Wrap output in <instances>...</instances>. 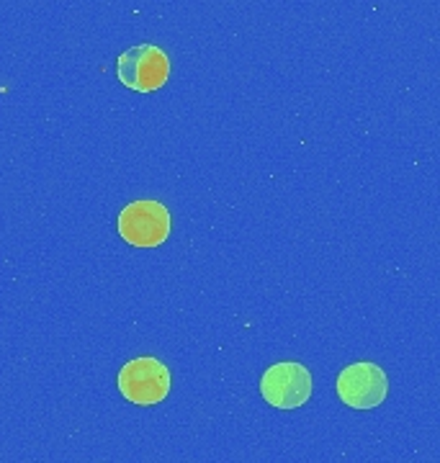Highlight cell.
I'll use <instances>...</instances> for the list:
<instances>
[{
  "instance_id": "obj_3",
  "label": "cell",
  "mask_w": 440,
  "mask_h": 463,
  "mask_svg": "<svg viewBox=\"0 0 440 463\" xmlns=\"http://www.w3.org/2000/svg\"><path fill=\"white\" fill-rule=\"evenodd\" d=\"M170 78V60L155 44H137L119 57V80L129 90L152 93L160 90Z\"/></svg>"
},
{
  "instance_id": "obj_1",
  "label": "cell",
  "mask_w": 440,
  "mask_h": 463,
  "mask_svg": "<svg viewBox=\"0 0 440 463\" xmlns=\"http://www.w3.org/2000/svg\"><path fill=\"white\" fill-rule=\"evenodd\" d=\"M119 392L139 407L160 404L170 394V371L158 358H134L119 371Z\"/></svg>"
},
{
  "instance_id": "obj_5",
  "label": "cell",
  "mask_w": 440,
  "mask_h": 463,
  "mask_svg": "<svg viewBox=\"0 0 440 463\" xmlns=\"http://www.w3.org/2000/svg\"><path fill=\"white\" fill-rule=\"evenodd\" d=\"M387 392H389L387 373L381 371V365L368 361L348 365L338 376V394L342 404H348L350 410H374L387 399Z\"/></svg>"
},
{
  "instance_id": "obj_4",
  "label": "cell",
  "mask_w": 440,
  "mask_h": 463,
  "mask_svg": "<svg viewBox=\"0 0 440 463\" xmlns=\"http://www.w3.org/2000/svg\"><path fill=\"white\" fill-rule=\"evenodd\" d=\"M263 399L276 410H299L311 397V376L301 364L271 365L261 379Z\"/></svg>"
},
{
  "instance_id": "obj_2",
  "label": "cell",
  "mask_w": 440,
  "mask_h": 463,
  "mask_svg": "<svg viewBox=\"0 0 440 463\" xmlns=\"http://www.w3.org/2000/svg\"><path fill=\"white\" fill-rule=\"evenodd\" d=\"M119 234L131 248H160L170 234V214L160 201H134L119 214Z\"/></svg>"
}]
</instances>
